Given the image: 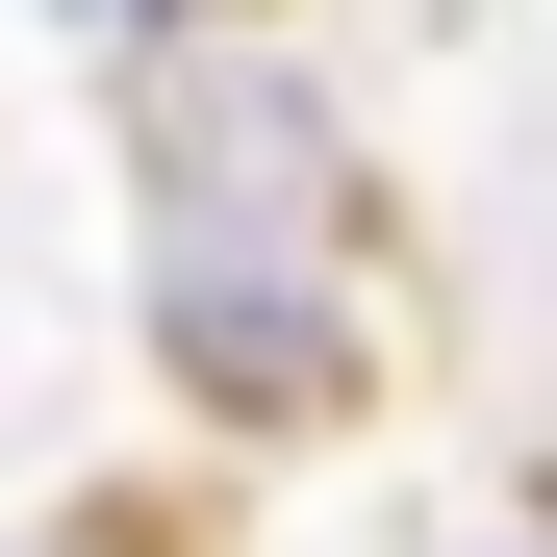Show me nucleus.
<instances>
[{
	"label": "nucleus",
	"mask_w": 557,
	"mask_h": 557,
	"mask_svg": "<svg viewBox=\"0 0 557 557\" xmlns=\"http://www.w3.org/2000/svg\"><path fill=\"white\" fill-rule=\"evenodd\" d=\"M152 355H177V406H228V431H305L381 381V203H355V152L305 76H152Z\"/></svg>",
	"instance_id": "obj_1"
}]
</instances>
